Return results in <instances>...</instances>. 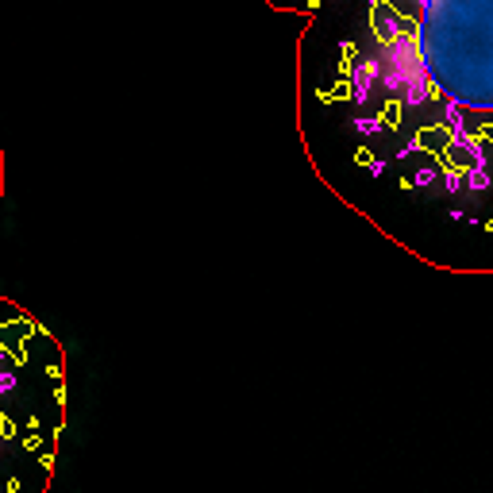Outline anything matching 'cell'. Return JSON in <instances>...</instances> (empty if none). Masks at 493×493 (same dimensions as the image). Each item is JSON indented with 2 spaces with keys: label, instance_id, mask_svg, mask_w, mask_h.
<instances>
[{
  "label": "cell",
  "instance_id": "obj_1",
  "mask_svg": "<svg viewBox=\"0 0 493 493\" xmlns=\"http://www.w3.org/2000/svg\"><path fill=\"white\" fill-rule=\"evenodd\" d=\"M339 89L355 135L405 185L493 193V0H370Z\"/></svg>",
  "mask_w": 493,
  "mask_h": 493
}]
</instances>
